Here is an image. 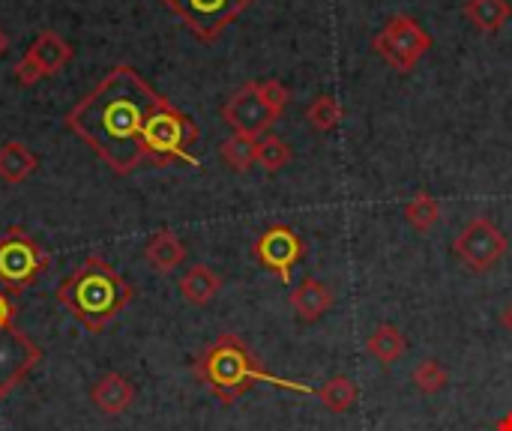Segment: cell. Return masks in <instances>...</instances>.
<instances>
[{
    "instance_id": "obj_1",
    "label": "cell",
    "mask_w": 512,
    "mask_h": 431,
    "mask_svg": "<svg viewBox=\"0 0 512 431\" xmlns=\"http://www.w3.org/2000/svg\"><path fill=\"white\" fill-rule=\"evenodd\" d=\"M159 102L162 96L141 72L120 63L66 114V129H72L114 174L126 177L147 159L141 129Z\"/></svg>"
},
{
    "instance_id": "obj_2",
    "label": "cell",
    "mask_w": 512,
    "mask_h": 431,
    "mask_svg": "<svg viewBox=\"0 0 512 431\" xmlns=\"http://www.w3.org/2000/svg\"><path fill=\"white\" fill-rule=\"evenodd\" d=\"M192 372L207 387V393L213 399H219L222 405H237L255 384H273L279 390L315 396V390L309 384L282 381L276 375H267L261 369V363L255 360V354L246 348V342L234 333H222L213 345H207L198 354V360L192 363Z\"/></svg>"
},
{
    "instance_id": "obj_3",
    "label": "cell",
    "mask_w": 512,
    "mask_h": 431,
    "mask_svg": "<svg viewBox=\"0 0 512 431\" xmlns=\"http://www.w3.org/2000/svg\"><path fill=\"white\" fill-rule=\"evenodd\" d=\"M132 300L135 288L99 255H90L57 285V303L93 336L102 333L120 312H126Z\"/></svg>"
},
{
    "instance_id": "obj_4",
    "label": "cell",
    "mask_w": 512,
    "mask_h": 431,
    "mask_svg": "<svg viewBox=\"0 0 512 431\" xmlns=\"http://www.w3.org/2000/svg\"><path fill=\"white\" fill-rule=\"evenodd\" d=\"M198 141V126L192 123V117H186L180 108H174L165 96L162 102L147 114L144 120V129H141V144H144V153L159 162V165H168V162H189V165H201L195 156H192V144Z\"/></svg>"
},
{
    "instance_id": "obj_5",
    "label": "cell",
    "mask_w": 512,
    "mask_h": 431,
    "mask_svg": "<svg viewBox=\"0 0 512 431\" xmlns=\"http://www.w3.org/2000/svg\"><path fill=\"white\" fill-rule=\"evenodd\" d=\"M48 267V252L21 228L12 225L0 234V288L9 294L27 291Z\"/></svg>"
},
{
    "instance_id": "obj_6",
    "label": "cell",
    "mask_w": 512,
    "mask_h": 431,
    "mask_svg": "<svg viewBox=\"0 0 512 431\" xmlns=\"http://www.w3.org/2000/svg\"><path fill=\"white\" fill-rule=\"evenodd\" d=\"M372 48L396 69L411 72L432 48V36L411 18V15H393L384 30L372 39Z\"/></svg>"
},
{
    "instance_id": "obj_7",
    "label": "cell",
    "mask_w": 512,
    "mask_h": 431,
    "mask_svg": "<svg viewBox=\"0 0 512 431\" xmlns=\"http://www.w3.org/2000/svg\"><path fill=\"white\" fill-rule=\"evenodd\" d=\"M507 249H510V240H507L504 231H501L492 219H486V216L471 219V222L459 231V237H456V243H453L456 258H459L471 273H489L492 267H498V264L504 261Z\"/></svg>"
},
{
    "instance_id": "obj_8",
    "label": "cell",
    "mask_w": 512,
    "mask_h": 431,
    "mask_svg": "<svg viewBox=\"0 0 512 431\" xmlns=\"http://www.w3.org/2000/svg\"><path fill=\"white\" fill-rule=\"evenodd\" d=\"M201 42H216L222 30L237 21L252 0H162Z\"/></svg>"
},
{
    "instance_id": "obj_9",
    "label": "cell",
    "mask_w": 512,
    "mask_h": 431,
    "mask_svg": "<svg viewBox=\"0 0 512 431\" xmlns=\"http://www.w3.org/2000/svg\"><path fill=\"white\" fill-rule=\"evenodd\" d=\"M42 363V348L15 324L0 330V399L12 396Z\"/></svg>"
},
{
    "instance_id": "obj_10",
    "label": "cell",
    "mask_w": 512,
    "mask_h": 431,
    "mask_svg": "<svg viewBox=\"0 0 512 431\" xmlns=\"http://www.w3.org/2000/svg\"><path fill=\"white\" fill-rule=\"evenodd\" d=\"M222 120L240 132V135H249V138H261L270 132V126L279 120L273 114V108L264 102L261 90H258V81H249L243 84L240 90H234L228 96V102L222 105Z\"/></svg>"
},
{
    "instance_id": "obj_11",
    "label": "cell",
    "mask_w": 512,
    "mask_h": 431,
    "mask_svg": "<svg viewBox=\"0 0 512 431\" xmlns=\"http://www.w3.org/2000/svg\"><path fill=\"white\" fill-rule=\"evenodd\" d=\"M252 252H255L261 267H267L282 285H288L291 282V270L303 258V240L288 225H273V228H267L255 240Z\"/></svg>"
},
{
    "instance_id": "obj_12",
    "label": "cell",
    "mask_w": 512,
    "mask_h": 431,
    "mask_svg": "<svg viewBox=\"0 0 512 431\" xmlns=\"http://www.w3.org/2000/svg\"><path fill=\"white\" fill-rule=\"evenodd\" d=\"M90 402L93 408H99V414L105 417H120L132 408L135 402V387L126 375L117 372H105L102 378H96V384L90 387Z\"/></svg>"
},
{
    "instance_id": "obj_13",
    "label": "cell",
    "mask_w": 512,
    "mask_h": 431,
    "mask_svg": "<svg viewBox=\"0 0 512 431\" xmlns=\"http://www.w3.org/2000/svg\"><path fill=\"white\" fill-rule=\"evenodd\" d=\"M333 303H336L333 288L324 285L321 279H312V276H306V279L291 291V309H294V315H297L303 324L321 321V318L333 309Z\"/></svg>"
},
{
    "instance_id": "obj_14",
    "label": "cell",
    "mask_w": 512,
    "mask_h": 431,
    "mask_svg": "<svg viewBox=\"0 0 512 431\" xmlns=\"http://www.w3.org/2000/svg\"><path fill=\"white\" fill-rule=\"evenodd\" d=\"M144 261H147L156 273L168 276V273H174V270L186 261V246H183V240H180L171 228H159V231L150 234V240L144 243Z\"/></svg>"
},
{
    "instance_id": "obj_15",
    "label": "cell",
    "mask_w": 512,
    "mask_h": 431,
    "mask_svg": "<svg viewBox=\"0 0 512 431\" xmlns=\"http://www.w3.org/2000/svg\"><path fill=\"white\" fill-rule=\"evenodd\" d=\"M27 54L39 63V69H42L45 75H57V72L72 60V45H69L60 33H54V30H42V33L30 42Z\"/></svg>"
},
{
    "instance_id": "obj_16",
    "label": "cell",
    "mask_w": 512,
    "mask_h": 431,
    "mask_svg": "<svg viewBox=\"0 0 512 431\" xmlns=\"http://www.w3.org/2000/svg\"><path fill=\"white\" fill-rule=\"evenodd\" d=\"M219 291H222V279H219V273H213L207 264L189 267V270L183 273V279H180V294H183V300L192 303V306H207V303H213Z\"/></svg>"
},
{
    "instance_id": "obj_17",
    "label": "cell",
    "mask_w": 512,
    "mask_h": 431,
    "mask_svg": "<svg viewBox=\"0 0 512 431\" xmlns=\"http://www.w3.org/2000/svg\"><path fill=\"white\" fill-rule=\"evenodd\" d=\"M366 351H369L381 366H393V363H399V360L405 357L408 339H405V333H402L399 327H393V324H378V327L372 330L369 342H366Z\"/></svg>"
},
{
    "instance_id": "obj_18",
    "label": "cell",
    "mask_w": 512,
    "mask_h": 431,
    "mask_svg": "<svg viewBox=\"0 0 512 431\" xmlns=\"http://www.w3.org/2000/svg\"><path fill=\"white\" fill-rule=\"evenodd\" d=\"M36 165H39V159L21 141H6L0 147V180L3 183H9V186L24 183L36 171Z\"/></svg>"
},
{
    "instance_id": "obj_19",
    "label": "cell",
    "mask_w": 512,
    "mask_h": 431,
    "mask_svg": "<svg viewBox=\"0 0 512 431\" xmlns=\"http://www.w3.org/2000/svg\"><path fill=\"white\" fill-rule=\"evenodd\" d=\"M468 21L483 33H498L512 18L510 0H468L465 3Z\"/></svg>"
},
{
    "instance_id": "obj_20",
    "label": "cell",
    "mask_w": 512,
    "mask_h": 431,
    "mask_svg": "<svg viewBox=\"0 0 512 431\" xmlns=\"http://www.w3.org/2000/svg\"><path fill=\"white\" fill-rule=\"evenodd\" d=\"M315 396L321 399V405H324L330 414H348V411L357 405V399H360V387H357L351 378L336 375V378H330L321 390H315Z\"/></svg>"
},
{
    "instance_id": "obj_21",
    "label": "cell",
    "mask_w": 512,
    "mask_h": 431,
    "mask_svg": "<svg viewBox=\"0 0 512 431\" xmlns=\"http://www.w3.org/2000/svg\"><path fill=\"white\" fill-rule=\"evenodd\" d=\"M255 150H258V138H249V135H240V132L225 138L222 147H219L225 165L231 171H237V174H243V171H249L255 165Z\"/></svg>"
},
{
    "instance_id": "obj_22",
    "label": "cell",
    "mask_w": 512,
    "mask_h": 431,
    "mask_svg": "<svg viewBox=\"0 0 512 431\" xmlns=\"http://www.w3.org/2000/svg\"><path fill=\"white\" fill-rule=\"evenodd\" d=\"M291 162V147L285 144V138L267 132L258 138V150H255V165H261L267 174H276L282 171L285 165Z\"/></svg>"
},
{
    "instance_id": "obj_23",
    "label": "cell",
    "mask_w": 512,
    "mask_h": 431,
    "mask_svg": "<svg viewBox=\"0 0 512 431\" xmlns=\"http://www.w3.org/2000/svg\"><path fill=\"white\" fill-rule=\"evenodd\" d=\"M405 219L414 231L426 234L435 228V222L441 219V204L429 195V192H417V198H411L405 204Z\"/></svg>"
},
{
    "instance_id": "obj_24",
    "label": "cell",
    "mask_w": 512,
    "mask_h": 431,
    "mask_svg": "<svg viewBox=\"0 0 512 431\" xmlns=\"http://www.w3.org/2000/svg\"><path fill=\"white\" fill-rule=\"evenodd\" d=\"M306 120H309L312 129H318V132H333V129L339 126V120H342V105H339V99L330 96V93L312 99V105L306 108Z\"/></svg>"
},
{
    "instance_id": "obj_25",
    "label": "cell",
    "mask_w": 512,
    "mask_h": 431,
    "mask_svg": "<svg viewBox=\"0 0 512 431\" xmlns=\"http://www.w3.org/2000/svg\"><path fill=\"white\" fill-rule=\"evenodd\" d=\"M411 381H414V387H417L420 393L435 396V393H441V390L447 387L450 375H447V369H444L438 360H423V363L411 372Z\"/></svg>"
},
{
    "instance_id": "obj_26",
    "label": "cell",
    "mask_w": 512,
    "mask_h": 431,
    "mask_svg": "<svg viewBox=\"0 0 512 431\" xmlns=\"http://www.w3.org/2000/svg\"><path fill=\"white\" fill-rule=\"evenodd\" d=\"M258 90H261L264 102L273 108V114H276V117H282V111H285V108H288V102H291L288 87H285L282 81H276V78H267V81H258Z\"/></svg>"
},
{
    "instance_id": "obj_27",
    "label": "cell",
    "mask_w": 512,
    "mask_h": 431,
    "mask_svg": "<svg viewBox=\"0 0 512 431\" xmlns=\"http://www.w3.org/2000/svg\"><path fill=\"white\" fill-rule=\"evenodd\" d=\"M45 78V72L39 69V63L30 57V54H24L18 63H15V81L21 84V87H33L36 81H42Z\"/></svg>"
},
{
    "instance_id": "obj_28",
    "label": "cell",
    "mask_w": 512,
    "mask_h": 431,
    "mask_svg": "<svg viewBox=\"0 0 512 431\" xmlns=\"http://www.w3.org/2000/svg\"><path fill=\"white\" fill-rule=\"evenodd\" d=\"M15 303H12V297H9V291H3L0 288V330L3 327H12V321H15Z\"/></svg>"
},
{
    "instance_id": "obj_29",
    "label": "cell",
    "mask_w": 512,
    "mask_h": 431,
    "mask_svg": "<svg viewBox=\"0 0 512 431\" xmlns=\"http://www.w3.org/2000/svg\"><path fill=\"white\" fill-rule=\"evenodd\" d=\"M501 324H504V330L512 336V303L504 309V312H501Z\"/></svg>"
},
{
    "instance_id": "obj_30",
    "label": "cell",
    "mask_w": 512,
    "mask_h": 431,
    "mask_svg": "<svg viewBox=\"0 0 512 431\" xmlns=\"http://www.w3.org/2000/svg\"><path fill=\"white\" fill-rule=\"evenodd\" d=\"M6 51H9V36H6V30L0 27V57H3Z\"/></svg>"
},
{
    "instance_id": "obj_31",
    "label": "cell",
    "mask_w": 512,
    "mask_h": 431,
    "mask_svg": "<svg viewBox=\"0 0 512 431\" xmlns=\"http://www.w3.org/2000/svg\"><path fill=\"white\" fill-rule=\"evenodd\" d=\"M495 431H512V414H507V417L495 426Z\"/></svg>"
}]
</instances>
